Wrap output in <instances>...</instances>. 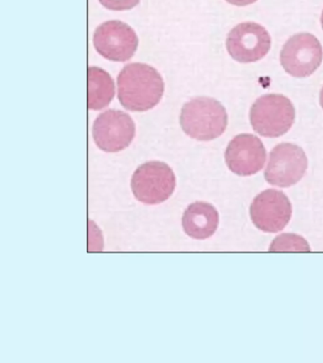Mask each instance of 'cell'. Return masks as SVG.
Returning <instances> with one entry per match:
<instances>
[{"mask_svg":"<svg viewBox=\"0 0 323 363\" xmlns=\"http://www.w3.org/2000/svg\"><path fill=\"white\" fill-rule=\"evenodd\" d=\"M219 214L212 204L195 201L190 204L182 217L184 232L195 240H207L217 232Z\"/></svg>","mask_w":323,"mask_h":363,"instance_id":"cell-12","label":"cell"},{"mask_svg":"<svg viewBox=\"0 0 323 363\" xmlns=\"http://www.w3.org/2000/svg\"><path fill=\"white\" fill-rule=\"evenodd\" d=\"M229 170L240 176L256 174L265 166L266 150L263 142L251 133L235 136L225 153Z\"/></svg>","mask_w":323,"mask_h":363,"instance_id":"cell-11","label":"cell"},{"mask_svg":"<svg viewBox=\"0 0 323 363\" xmlns=\"http://www.w3.org/2000/svg\"><path fill=\"white\" fill-rule=\"evenodd\" d=\"M270 48V35L257 23H241L229 31L226 38L229 55L240 62L259 61L269 52Z\"/></svg>","mask_w":323,"mask_h":363,"instance_id":"cell-9","label":"cell"},{"mask_svg":"<svg viewBox=\"0 0 323 363\" xmlns=\"http://www.w3.org/2000/svg\"><path fill=\"white\" fill-rule=\"evenodd\" d=\"M93 45L100 55L109 61L126 62L138 50L137 33L120 20H110L96 28Z\"/></svg>","mask_w":323,"mask_h":363,"instance_id":"cell-7","label":"cell"},{"mask_svg":"<svg viewBox=\"0 0 323 363\" xmlns=\"http://www.w3.org/2000/svg\"><path fill=\"white\" fill-rule=\"evenodd\" d=\"M164 93L163 77L155 68L141 62L124 67L118 76V98L126 109L144 112L154 108Z\"/></svg>","mask_w":323,"mask_h":363,"instance_id":"cell-1","label":"cell"},{"mask_svg":"<svg viewBox=\"0 0 323 363\" xmlns=\"http://www.w3.org/2000/svg\"><path fill=\"white\" fill-rule=\"evenodd\" d=\"M135 135L134 121L121 111L107 110L99 115L93 123V139L104 152H118L126 149Z\"/></svg>","mask_w":323,"mask_h":363,"instance_id":"cell-8","label":"cell"},{"mask_svg":"<svg viewBox=\"0 0 323 363\" xmlns=\"http://www.w3.org/2000/svg\"><path fill=\"white\" fill-rule=\"evenodd\" d=\"M226 2L231 3L235 6H246L251 5L252 3L256 2L257 0H226Z\"/></svg>","mask_w":323,"mask_h":363,"instance_id":"cell-16","label":"cell"},{"mask_svg":"<svg viewBox=\"0 0 323 363\" xmlns=\"http://www.w3.org/2000/svg\"><path fill=\"white\" fill-rule=\"evenodd\" d=\"M180 125L190 138L209 141L219 138L228 126V113L217 99L199 96L183 105Z\"/></svg>","mask_w":323,"mask_h":363,"instance_id":"cell-2","label":"cell"},{"mask_svg":"<svg viewBox=\"0 0 323 363\" xmlns=\"http://www.w3.org/2000/svg\"><path fill=\"white\" fill-rule=\"evenodd\" d=\"M322 28H323V11H322Z\"/></svg>","mask_w":323,"mask_h":363,"instance_id":"cell-18","label":"cell"},{"mask_svg":"<svg viewBox=\"0 0 323 363\" xmlns=\"http://www.w3.org/2000/svg\"><path fill=\"white\" fill-rule=\"evenodd\" d=\"M320 105H322L323 109V87L322 91H320Z\"/></svg>","mask_w":323,"mask_h":363,"instance_id":"cell-17","label":"cell"},{"mask_svg":"<svg viewBox=\"0 0 323 363\" xmlns=\"http://www.w3.org/2000/svg\"><path fill=\"white\" fill-rule=\"evenodd\" d=\"M101 4L112 11H127L136 7L140 0H99Z\"/></svg>","mask_w":323,"mask_h":363,"instance_id":"cell-15","label":"cell"},{"mask_svg":"<svg viewBox=\"0 0 323 363\" xmlns=\"http://www.w3.org/2000/svg\"><path fill=\"white\" fill-rule=\"evenodd\" d=\"M115 96L114 81L100 67L89 68V108L101 110L109 105Z\"/></svg>","mask_w":323,"mask_h":363,"instance_id":"cell-13","label":"cell"},{"mask_svg":"<svg viewBox=\"0 0 323 363\" xmlns=\"http://www.w3.org/2000/svg\"><path fill=\"white\" fill-rule=\"evenodd\" d=\"M292 217V204L288 196L276 189H268L255 197L251 206L252 223L261 231H282Z\"/></svg>","mask_w":323,"mask_h":363,"instance_id":"cell-10","label":"cell"},{"mask_svg":"<svg viewBox=\"0 0 323 363\" xmlns=\"http://www.w3.org/2000/svg\"><path fill=\"white\" fill-rule=\"evenodd\" d=\"M323 58L322 44L311 33H297L280 51V64L291 76L305 78L319 68Z\"/></svg>","mask_w":323,"mask_h":363,"instance_id":"cell-5","label":"cell"},{"mask_svg":"<svg viewBox=\"0 0 323 363\" xmlns=\"http://www.w3.org/2000/svg\"><path fill=\"white\" fill-rule=\"evenodd\" d=\"M177 179L171 167L160 161L141 164L131 179L136 199L144 204H160L168 200L175 191Z\"/></svg>","mask_w":323,"mask_h":363,"instance_id":"cell-4","label":"cell"},{"mask_svg":"<svg viewBox=\"0 0 323 363\" xmlns=\"http://www.w3.org/2000/svg\"><path fill=\"white\" fill-rule=\"evenodd\" d=\"M308 161L302 147L291 143H280L271 150L265 178L272 186L289 187L302 180Z\"/></svg>","mask_w":323,"mask_h":363,"instance_id":"cell-6","label":"cell"},{"mask_svg":"<svg viewBox=\"0 0 323 363\" xmlns=\"http://www.w3.org/2000/svg\"><path fill=\"white\" fill-rule=\"evenodd\" d=\"M270 252H309L310 246L302 237L296 234H282L272 241Z\"/></svg>","mask_w":323,"mask_h":363,"instance_id":"cell-14","label":"cell"},{"mask_svg":"<svg viewBox=\"0 0 323 363\" xmlns=\"http://www.w3.org/2000/svg\"><path fill=\"white\" fill-rule=\"evenodd\" d=\"M249 118L255 132L265 138H279L291 129L296 112L286 96L268 94L254 102Z\"/></svg>","mask_w":323,"mask_h":363,"instance_id":"cell-3","label":"cell"}]
</instances>
